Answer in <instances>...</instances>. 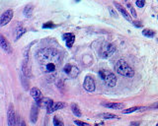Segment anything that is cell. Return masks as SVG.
I'll list each match as a JSON object with an SVG mask.
<instances>
[{
	"mask_svg": "<svg viewBox=\"0 0 158 126\" xmlns=\"http://www.w3.org/2000/svg\"><path fill=\"white\" fill-rule=\"evenodd\" d=\"M37 60L47 80H54L62 63V57L59 51L54 49H43L37 52Z\"/></svg>",
	"mask_w": 158,
	"mask_h": 126,
	"instance_id": "cell-1",
	"label": "cell"
},
{
	"mask_svg": "<svg viewBox=\"0 0 158 126\" xmlns=\"http://www.w3.org/2000/svg\"><path fill=\"white\" fill-rule=\"evenodd\" d=\"M115 69L117 73H119L120 75H122L123 77H133L134 76V71L133 69L130 67V66L127 64V63L123 60V59H120L116 62Z\"/></svg>",
	"mask_w": 158,
	"mask_h": 126,
	"instance_id": "cell-2",
	"label": "cell"
},
{
	"mask_svg": "<svg viewBox=\"0 0 158 126\" xmlns=\"http://www.w3.org/2000/svg\"><path fill=\"white\" fill-rule=\"evenodd\" d=\"M99 76L103 83L106 85L107 87L113 88L116 86L117 84V77L113 72L109 71V70H100Z\"/></svg>",
	"mask_w": 158,
	"mask_h": 126,
	"instance_id": "cell-3",
	"label": "cell"
},
{
	"mask_svg": "<svg viewBox=\"0 0 158 126\" xmlns=\"http://www.w3.org/2000/svg\"><path fill=\"white\" fill-rule=\"evenodd\" d=\"M116 50V47L113 43H105L100 49V56L103 57V58H109L111 57L113 54H114Z\"/></svg>",
	"mask_w": 158,
	"mask_h": 126,
	"instance_id": "cell-4",
	"label": "cell"
},
{
	"mask_svg": "<svg viewBox=\"0 0 158 126\" xmlns=\"http://www.w3.org/2000/svg\"><path fill=\"white\" fill-rule=\"evenodd\" d=\"M30 93H31V96L33 97V99H35L36 105H37L38 106H42L43 99H44L42 92H41L38 88H33V89H31V91H30Z\"/></svg>",
	"mask_w": 158,
	"mask_h": 126,
	"instance_id": "cell-5",
	"label": "cell"
},
{
	"mask_svg": "<svg viewBox=\"0 0 158 126\" xmlns=\"http://www.w3.org/2000/svg\"><path fill=\"white\" fill-rule=\"evenodd\" d=\"M83 87L87 92H94L96 89V83L95 80L93 79L91 76H86L84 79Z\"/></svg>",
	"mask_w": 158,
	"mask_h": 126,
	"instance_id": "cell-6",
	"label": "cell"
},
{
	"mask_svg": "<svg viewBox=\"0 0 158 126\" xmlns=\"http://www.w3.org/2000/svg\"><path fill=\"white\" fill-rule=\"evenodd\" d=\"M63 70H64V72L71 78H76L79 74V69L75 65L66 64L64 67H63Z\"/></svg>",
	"mask_w": 158,
	"mask_h": 126,
	"instance_id": "cell-7",
	"label": "cell"
},
{
	"mask_svg": "<svg viewBox=\"0 0 158 126\" xmlns=\"http://www.w3.org/2000/svg\"><path fill=\"white\" fill-rule=\"evenodd\" d=\"M13 11L12 10H6L4 13L2 14V16H1V22H0V26L1 27H3V26H5L9 23V22L12 20V18H13Z\"/></svg>",
	"mask_w": 158,
	"mask_h": 126,
	"instance_id": "cell-8",
	"label": "cell"
},
{
	"mask_svg": "<svg viewBox=\"0 0 158 126\" xmlns=\"http://www.w3.org/2000/svg\"><path fill=\"white\" fill-rule=\"evenodd\" d=\"M7 119H8V125L9 126H16V114H15V110H14V107L12 105H11L8 109Z\"/></svg>",
	"mask_w": 158,
	"mask_h": 126,
	"instance_id": "cell-9",
	"label": "cell"
},
{
	"mask_svg": "<svg viewBox=\"0 0 158 126\" xmlns=\"http://www.w3.org/2000/svg\"><path fill=\"white\" fill-rule=\"evenodd\" d=\"M0 44H1L2 49L4 50L5 52L9 53V54L12 53V47H11L10 43H8V40L5 39V36H2V35L0 36Z\"/></svg>",
	"mask_w": 158,
	"mask_h": 126,
	"instance_id": "cell-10",
	"label": "cell"
},
{
	"mask_svg": "<svg viewBox=\"0 0 158 126\" xmlns=\"http://www.w3.org/2000/svg\"><path fill=\"white\" fill-rule=\"evenodd\" d=\"M114 5L116 6L117 10H118L119 12L122 14V16L125 18L127 21H130V22L131 21V18H130V16L129 15V13H127V11L126 8H123V7L121 4H119L118 2H114Z\"/></svg>",
	"mask_w": 158,
	"mask_h": 126,
	"instance_id": "cell-11",
	"label": "cell"
},
{
	"mask_svg": "<svg viewBox=\"0 0 158 126\" xmlns=\"http://www.w3.org/2000/svg\"><path fill=\"white\" fill-rule=\"evenodd\" d=\"M63 39H65V43H66V46L68 47V49H71L73 46V43L75 42V36L74 34H71V33H69V34H63Z\"/></svg>",
	"mask_w": 158,
	"mask_h": 126,
	"instance_id": "cell-12",
	"label": "cell"
},
{
	"mask_svg": "<svg viewBox=\"0 0 158 126\" xmlns=\"http://www.w3.org/2000/svg\"><path fill=\"white\" fill-rule=\"evenodd\" d=\"M38 114H39V106H38L37 105L32 106L31 114H30V120H31L32 123L35 124L38 121Z\"/></svg>",
	"mask_w": 158,
	"mask_h": 126,
	"instance_id": "cell-13",
	"label": "cell"
},
{
	"mask_svg": "<svg viewBox=\"0 0 158 126\" xmlns=\"http://www.w3.org/2000/svg\"><path fill=\"white\" fill-rule=\"evenodd\" d=\"M103 106L107 107V109H123L125 107V105L122 102H106L102 103Z\"/></svg>",
	"mask_w": 158,
	"mask_h": 126,
	"instance_id": "cell-14",
	"label": "cell"
},
{
	"mask_svg": "<svg viewBox=\"0 0 158 126\" xmlns=\"http://www.w3.org/2000/svg\"><path fill=\"white\" fill-rule=\"evenodd\" d=\"M66 105L64 102H56L54 103V106H52L48 110H47L48 113H52V112H54L55 110H58V109H63V107H65Z\"/></svg>",
	"mask_w": 158,
	"mask_h": 126,
	"instance_id": "cell-15",
	"label": "cell"
},
{
	"mask_svg": "<svg viewBox=\"0 0 158 126\" xmlns=\"http://www.w3.org/2000/svg\"><path fill=\"white\" fill-rule=\"evenodd\" d=\"M147 107H142V106H134V107H130V109H127L126 110H123V114H129V113H133V112H137V110H140L141 109V112H143L144 109H146Z\"/></svg>",
	"mask_w": 158,
	"mask_h": 126,
	"instance_id": "cell-16",
	"label": "cell"
},
{
	"mask_svg": "<svg viewBox=\"0 0 158 126\" xmlns=\"http://www.w3.org/2000/svg\"><path fill=\"white\" fill-rule=\"evenodd\" d=\"M54 101H52L51 99H50V98H46V99H43V103H42V106H44V107H46L47 109V110H48L51 109V107L54 106Z\"/></svg>",
	"mask_w": 158,
	"mask_h": 126,
	"instance_id": "cell-17",
	"label": "cell"
},
{
	"mask_svg": "<svg viewBox=\"0 0 158 126\" xmlns=\"http://www.w3.org/2000/svg\"><path fill=\"white\" fill-rule=\"evenodd\" d=\"M71 110H72V112L74 113L75 116L80 117L82 115V113L80 112V109H79V106L76 105V103H72V105H71Z\"/></svg>",
	"mask_w": 158,
	"mask_h": 126,
	"instance_id": "cell-18",
	"label": "cell"
},
{
	"mask_svg": "<svg viewBox=\"0 0 158 126\" xmlns=\"http://www.w3.org/2000/svg\"><path fill=\"white\" fill-rule=\"evenodd\" d=\"M99 117H102L104 119H118V118H120L118 115H116L114 113H102L100 114Z\"/></svg>",
	"mask_w": 158,
	"mask_h": 126,
	"instance_id": "cell-19",
	"label": "cell"
},
{
	"mask_svg": "<svg viewBox=\"0 0 158 126\" xmlns=\"http://www.w3.org/2000/svg\"><path fill=\"white\" fill-rule=\"evenodd\" d=\"M32 12H33V6L31 4H29V5H27L25 7L24 14H25V16L27 18H30L32 16Z\"/></svg>",
	"mask_w": 158,
	"mask_h": 126,
	"instance_id": "cell-20",
	"label": "cell"
},
{
	"mask_svg": "<svg viewBox=\"0 0 158 126\" xmlns=\"http://www.w3.org/2000/svg\"><path fill=\"white\" fill-rule=\"evenodd\" d=\"M142 35L147 36V38H153L155 36V32L152 31V30H149V29H145L142 31Z\"/></svg>",
	"mask_w": 158,
	"mask_h": 126,
	"instance_id": "cell-21",
	"label": "cell"
},
{
	"mask_svg": "<svg viewBox=\"0 0 158 126\" xmlns=\"http://www.w3.org/2000/svg\"><path fill=\"white\" fill-rule=\"evenodd\" d=\"M25 33H26V30H25L24 28H22V27L18 28V29H17V32H16V39H20L21 36L25 34Z\"/></svg>",
	"mask_w": 158,
	"mask_h": 126,
	"instance_id": "cell-22",
	"label": "cell"
},
{
	"mask_svg": "<svg viewBox=\"0 0 158 126\" xmlns=\"http://www.w3.org/2000/svg\"><path fill=\"white\" fill-rule=\"evenodd\" d=\"M55 27V25L52 23V22H48V23H44L43 25L44 29H54Z\"/></svg>",
	"mask_w": 158,
	"mask_h": 126,
	"instance_id": "cell-23",
	"label": "cell"
},
{
	"mask_svg": "<svg viewBox=\"0 0 158 126\" xmlns=\"http://www.w3.org/2000/svg\"><path fill=\"white\" fill-rule=\"evenodd\" d=\"M54 126H64V123L59 120L58 117H54Z\"/></svg>",
	"mask_w": 158,
	"mask_h": 126,
	"instance_id": "cell-24",
	"label": "cell"
},
{
	"mask_svg": "<svg viewBox=\"0 0 158 126\" xmlns=\"http://www.w3.org/2000/svg\"><path fill=\"white\" fill-rule=\"evenodd\" d=\"M127 6L129 7V9H130V13H131V16L133 17H134V18H137V12H135V10L133 9V7L131 6L130 3H127Z\"/></svg>",
	"mask_w": 158,
	"mask_h": 126,
	"instance_id": "cell-25",
	"label": "cell"
},
{
	"mask_svg": "<svg viewBox=\"0 0 158 126\" xmlns=\"http://www.w3.org/2000/svg\"><path fill=\"white\" fill-rule=\"evenodd\" d=\"M135 4H137L138 7H140V8H142V7L145 5V0H137Z\"/></svg>",
	"mask_w": 158,
	"mask_h": 126,
	"instance_id": "cell-26",
	"label": "cell"
},
{
	"mask_svg": "<svg viewBox=\"0 0 158 126\" xmlns=\"http://www.w3.org/2000/svg\"><path fill=\"white\" fill-rule=\"evenodd\" d=\"M74 123L76 124L77 126H89V124L85 123V122L81 121V120H75V121H74Z\"/></svg>",
	"mask_w": 158,
	"mask_h": 126,
	"instance_id": "cell-27",
	"label": "cell"
},
{
	"mask_svg": "<svg viewBox=\"0 0 158 126\" xmlns=\"http://www.w3.org/2000/svg\"><path fill=\"white\" fill-rule=\"evenodd\" d=\"M140 122H138V121H134V122H131L130 126H140Z\"/></svg>",
	"mask_w": 158,
	"mask_h": 126,
	"instance_id": "cell-28",
	"label": "cell"
},
{
	"mask_svg": "<svg viewBox=\"0 0 158 126\" xmlns=\"http://www.w3.org/2000/svg\"><path fill=\"white\" fill-rule=\"evenodd\" d=\"M133 26H135V27H137V28H140L141 27V23L140 22H133Z\"/></svg>",
	"mask_w": 158,
	"mask_h": 126,
	"instance_id": "cell-29",
	"label": "cell"
},
{
	"mask_svg": "<svg viewBox=\"0 0 158 126\" xmlns=\"http://www.w3.org/2000/svg\"><path fill=\"white\" fill-rule=\"evenodd\" d=\"M19 126H27V125H26V122H25L24 120H21V122H20V124H19Z\"/></svg>",
	"mask_w": 158,
	"mask_h": 126,
	"instance_id": "cell-30",
	"label": "cell"
},
{
	"mask_svg": "<svg viewBox=\"0 0 158 126\" xmlns=\"http://www.w3.org/2000/svg\"><path fill=\"white\" fill-rule=\"evenodd\" d=\"M151 107H152V109H158V102L154 103L153 106H151Z\"/></svg>",
	"mask_w": 158,
	"mask_h": 126,
	"instance_id": "cell-31",
	"label": "cell"
},
{
	"mask_svg": "<svg viewBox=\"0 0 158 126\" xmlns=\"http://www.w3.org/2000/svg\"><path fill=\"white\" fill-rule=\"evenodd\" d=\"M156 126H158V123H157V124H156Z\"/></svg>",
	"mask_w": 158,
	"mask_h": 126,
	"instance_id": "cell-32",
	"label": "cell"
}]
</instances>
